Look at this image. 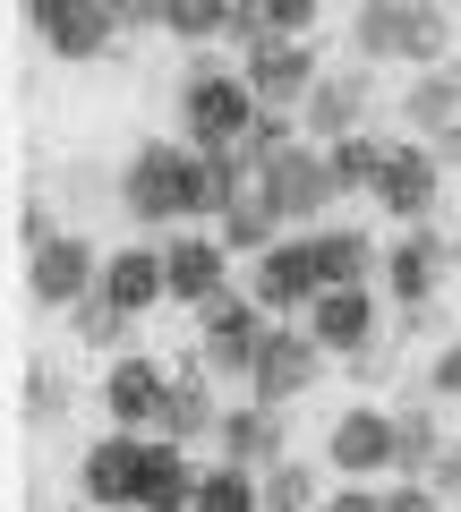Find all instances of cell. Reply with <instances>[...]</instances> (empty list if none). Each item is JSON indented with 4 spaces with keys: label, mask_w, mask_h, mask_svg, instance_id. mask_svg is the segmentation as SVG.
<instances>
[{
    "label": "cell",
    "mask_w": 461,
    "mask_h": 512,
    "mask_svg": "<svg viewBox=\"0 0 461 512\" xmlns=\"http://www.w3.org/2000/svg\"><path fill=\"white\" fill-rule=\"evenodd\" d=\"M257 487H265V512H316L325 504V487H316L308 461H274V470H257Z\"/></svg>",
    "instance_id": "cell-28"
},
{
    "label": "cell",
    "mask_w": 461,
    "mask_h": 512,
    "mask_svg": "<svg viewBox=\"0 0 461 512\" xmlns=\"http://www.w3.org/2000/svg\"><path fill=\"white\" fill-rule=\"evenodd\" d=\"M299 325L316 333V350H325V359L368 367L376 350H385V299H376V282H368V291H316V308L299 316Z\"/></svg>",
    "instance_id": "cell-6"
},
{
    "label": "cell",
    "mask_w": 461,
    "mask_h": 512,
    "mask_svg": "<svg viewBox=\"0 0 461 512\" xmlns=\"http://www.w3.org/2000/svg\"><path fill=\"white\" fill-rule=\"evenodd\" d=\"M419 393H427V402H461V333H453V342H436V359H427Z\"/></svg>",
    "instance_id": "cell-32"
},
{
    "label": "cell",
    "mask_w": 461,
    "mask_h": 512,
    "mask_svg": "<svg viewBox=\"0 0 461 512\" xmlns=\"http://www.w3.org/2000/svg\"><path fill=\"white\" fill-rule=\"evenodd\" d=\"M214 427H222V402H214V376H205L197 359L188 367H171V393H163V427L154 436H171V444H214Z\"/></svg>",
    "instance_id": "cell-21"
},
{
    "label": "cell",
    "mask_w": 461,
    "mask_h": 512,
    "mask_svg": "<svg viewBox=\"0 0 461 512\" xmlns=\"http://www.w3.org/2000/svg\"><path fill=\"white\" fill-rule=\"evenodd\" d=\"M325 163H333V188H342V197H376V171H385V137H368V128H359V137H333Z\"/></svg>",
    "instance_id": "cell-26"
},
{
    "label": "cell",
    "mask_w": 461,
    "mask_h": 512,
    "mask_svg": "<svg viewBox=\"0 0 461 512\" xmlns=\"http://www.w3.org/2000/svg\"><path fill=\"white\" fill-rule=\"evenodd\" d=\"M265 333H274V316L257 308V291L205 299V308H197V367H205L214 384H248V376H257Z\"/></svg>",
    "instance_id": "cell-3"
},
{
    "label": "cell",
    "mask_w": 461,
    "mask_h": 512,
    "mask_svg": "<svg viewBox=\"0 0 461 512\" xmlns=\"http://www.w3.org/2000/svg\"><path fill=\"white\" fill-rule=\"evenodd\" d=\"M436 205H444V154H436V137H402V146H385L376 214H393L402 231H419V222H436Z\"/></svg>",
    "instance_id": "cell-4"
},
{
    "label": "cell",
    "mask_w": 461,
    "mask_h": 512,
    "mask_svg": "<svg viewBox=\"0 0 461 512\" xmlns=\"http://www.w3.org/2000/svg\"><path fill=\"white\" fill-rule=\"evenodd\" d=\"M308 248H316V274H325V291H368V282L385 274V248H376L359 222H316Z\"/></svg>",
    "instance_id": "cell-19"
},
{
    "label": "cell",
    "mask_w": 461,
    "mask_h": 512,
    "mask_svg": "<svg viewBox=\"0 0 461 512\" xmlns=\"http://www.w3.org/2000/svg\"><path fill=\"white\" fill-rule=\"evenodd\" d=\"M163 265H171V299H180V308H205V299L231 291V248H222V231H205V222L163 231Z\"/></svg>",
    "instance_id": "cell-15"
},
{
    "label": "cell",
    "mask_w": 461,
    "mask_h": 512,
    "mask_svg": "<svg viewBox=\"0 0 461 512\" xmlns=\"http://www.w3.org/2000/svg\"><path fill=\"white\" fill-rule=\"evenodd\" d=\"M351 52L359 60H410V69H436V60H453V9H444V0H359Z\"/></svg>",
    "instance_id": "cell-1"
},
{
    "label": "cell",
    "mask_w": 461,
    "mask_h": 512,
    "mask_svg": "<svg viewBox=\"0 0 461 512\" xmlns=\"http://www.w3.org/2000/svg\"><path fill=\"white\" fill-rule=\"evenodd\" d=\"M18 410H26L35 427H60V419H69V376L35 359V367H26V384H18Z\"/></svg>",
    "instance_id": "cell-31"
},
{
    "label": "cell",
    "mask_w": 461,
    "mask_h": 512,
    "mask_svg": "<svg viewBox=\"0 0 461 512\" xmlns=\"http://www.w3.org/2000/svg\"><path fill=\"white\" fill-rule=\"evenodd\" d=\"M188 512H265V487H257V470H240V461H205Z\"/></svg>",
    "instance_id": "cell-25"
},
{
    "label": "cell",
    "mask_w": 461,
    "mask_h": 512,
    "mask_svg": "<svg viewBox=\"0 0 461 512\" xmlns=\"http://www.w3.org/2000/svg\"><path fill=\"white\" fill-rule=\"evenodd\" d=\"M316 376H325V350H316V333H308V325H282V316H274V333H265V350H257V376H248V402L291 410L299 393H316Z\"/></svg>",
    "instance_id": "cell-12"
},
{
    "label": "cell",
    "mask_w": 461,
    "mask_h": 512,
    "mask_svg": "<svg viewBox=\"0 0 461 512\" xmlns=\"http://www.w3.org/2000/svg\"><path fill=\"white\" fill-rule=\"evenodd\" d=\"M385 512H444V495L427 487V478H393V487H385Z\"/></svg>",
    "instance_id": "cell-37"
},
{
    "label": "cell",
    "mask_w": 461,
    "mask_h": 512,
    "mask_svg": "<svg viewBox=\"0 0 461 512\" xmlns=\"http://www.w3.org/2000/svg\"><path fill=\"white\" fill-rule=\"evenodd\" d=\"M146 453H154V436H129V427L94 436V453L77 461L86 512H137V487H146Z\"/></svg>",
    "instance_id": "cell-11"
},
{
    "label": "cell",
    "mask_w": 461,
    "mask_h": 512,
    "mask_svg": "<svg viewBox=\"0 0 461 512\" xmlns=\"http://www.w3.org/2000/svg\"><path fill=\"white\" fill-rule=\"evenodd\" d=\"M393 427H402V478H427V461L444 453V436H436V402H410V410H393Z\"/></svg>",
    "instance_id": "cell-29"
},
{
    "label": "cell",
    "mask_w": 461,
    "mask_h": 512,
    "mask_svg": "<svg viewBox=\"0 0 461 512\" xmlns=\"http://www.w3.org/2000/svg\"><path fill=\"white\" fill-rule=\"evenodd\" d=\"M197 478H205V461H188V444L154 436L146 487H137V512H188V504H197Z\"/></svg>",
    "instance_id": "cell-22"
},
{
    "label": "cell",
    "mask_w": 461,
    "mask_h": 512,
    "mask_svg": "<svg viewBox=\"0 0 461 512\" xmlns=\"http://www.w3.org/2000/svg\"><path fill=\"white\" fill-rule=\"evenodd\" d=\"M94 393H103V419H111V427H129V436H154V427H163L171 367H163V359H146V350H120V359H111V376L94 384Z\"/></svg>",
    "instance_id": "cell-14"
},
{
    "label": "cell",
    "mask_w": 461,
    "mask_h": 512,
    "mask_svg": "<svg viewBox=\"0 0 461 512\" xmlns=\"http://www.w3.org/2000/svg\"><path fill=\"white\" fill-rule=\"evenodd\" d=\"M240 77L257 86V103H265V111H299V103L316 94V77H325V60H316V43L274 35L265 52H248V60H240Z\"/></svg>",
    "instance_id": "cell-16"
},
{
    "label": "cell",
    "mask_w": 461,
    "mask_h": 512,
    "mask_svg": "<svg viewBox=\"0 0 461 512\" xmlns=\"http://www.w3.org/2000/svg\"><path fill=\"white\" fill-rule=\"evenodd\" d=\"M26 26L52 60H103L120 43V18H111V0H26Z\"/></svg>",
    "instance_id": "cell-10"
},
{
    "label": "cell",
    "mask_w": 461,
    "mask_h": 512,
    "mask_svg": "<svg viewBox=\"0 0 461 512\" xmlns=\"http://www.w3.org/2000/svg\"><path fill=\"white\" fill-rule=\"evenodd\" d=\"M368 103H376L368 69H325V77H316V94L299 103V137H316V146L359 137V128H368Z\"/></svg>",
    "instance_id": "cell-17"
},
{
    "label": "cell",
    "mask_w": 461,
    "mask_h": 512,
    "mask_svg": "<svg viewBox=\"0 0 461 512\" xmlns=\"http://www.w3.org/2000/svg\"><path fill=\"white\" fill-rule=\"evenodd\" d=\"M257 188L274 197V214L291 222V231H316V222H325V205L342 197V188H333V163H325V146H316V137H291V146H282L274 163L257 171Z\"/></svg>",
    "instance_id": "cell-5"
},
{
    "label": "cell",
    "mask_w": 461,
    "mask_h": 512,
    "mask_svg": "<svg viewBox=\"0 0 461 512\" xmlns=\"http://www.w3.org/2000/svg\"><path fill=\"white\" fill-rule=\"evenodd\" d=\"M129 325H137V316L120 308L111 291H86V299L69 308V333H77L86 350H129Z\"/></svg>",
    "instance_id": "cell-27"
},
{
    "label": "cell",
    "mask_w": 461,
    "mask_h": 512,
    "mask_svg": "<svg viewBox=\"0 0 461 512\" xmlns=\"http://www.w3.org/2000/svg\"><path fill=\"white\" fill-rule=\"evenodd\" d=\"M444 274H453V239L436 231V222H419V231H402L385 248V274H376V291L393 299V308H427V299L444 291Z\"/></svg>",
    "instance_id": "cell-13"
},
{
    "label": "cell",
    "mask_w": 461,
    "mask_h": 512,
    "mask_svg": "<svg viewBox=\"0 0 461 512\" xmlns=\"http://www.w3.org/2000/svg\"><path fill=\"white\" fill-rule=\"evenodd\" d=\"M402 120L419 128V137H444V128L461 120V60H436V69H419V77H410Z\"/></svg>",
    "instance_id": "cell-23"
},
{
    "label": "cell",
    "mask_w": 461,
    "mask_h": 512,
    "mask_svg": "<svg viewBox=\"0 0 461 512\" xmlns=\"http://www.w3.org/2000/svg\"><path fill=\"white\" fill-rule=\"evenodd\" d=\"M86 291H103V248H94V239L60 231V239H43V248H26V299H35V308L69 316Z\"/></svg>",
    "instance_id": "cell-7"
},
{
    "label": "cell",
    "mask_w": 461,
    "mask_h": 512,
    "mask_svg": "<svg viewBox=\"0 0 461 512\" xmlns=\"http://www.w3.org/2000/svg\"><path fill=\"white\" fill-rule=\"evenodd\" d=\"M43 239H60L52 214H43V205H26V214H18V248H43Z\"/></svg>",
    "instance_id": "cell-38"
},
{
    "label": "cell",
    "mask_w": 461,
    "mask_h": 512,
    "mask_svg": "<svg viewBox=\"0 0 461 512\" xmlns=\"http://www.w3.org/2000/svg\"><path fill=\"white\" fill-rule=\"evenodd\" d=\"M257 274H248V291H257V308L265 316H282V325H299V316L316 308V291H325V274H316V248H308V231H282L265 256H248Z\"/></svg>",
    "instance_id": "cell-8"
},
{
    "label": "cell",
    "mask_w": 461,
    "mask_h": 512,
    "mask_svg": "<svg viewBox=\"0 0 461 512\" xmlns=\"http://www.w3.org/2000/svg\"><path fill=\"white\" fill-rule=\"evenodd\" d=\"M316 512H385V487H376V478H342Z\"/></svg>",
    "instance_id": "cell-34"
},
{
    "label": "cell",
    "mask_w": 461,
    "mask_h": 512,
    "mask_svg": "<svg viewBox=\"0 0 461 512\" xmlns=\"http://www.w3.org/2000/svg\"><path fill=\"white\" fill-rule=\"evenodd\" d=\"M103 291L120 299L129 316H154L171 299V265H163V248L154 239H129V248H111L103 256Z\"/></svg>",
    "instance_id": "cell-20"
},
{
    "label": "cell",
    "mask_w": 461,
    "mask_h": 512,
    "mask_svg": "<svg viewBox=\"0 0 461 512\" xmlns=\"http://www.w3.org/2000/svg\"><path fill=\"white\" fill-rule=\"evenodd\" d=\"M111 18H120V35H163L171 0H111Z\"/></svg>",
    "instance_id": "cell-35"
},
{
    "label": "cell",
    "mask_w": 461,
    "mask_h": 512,
    "mask_svg": "<svg viewBox=\"0 0 461 512\" xmlns=\"http://www.w3.org/2000/svg\"><path fill=\"white\" fill-rule=\"evenodd\" d=\"M265 18H274V35L308 43V35H316V18H325V0H265Z\"/></svg>",
    "instance_id": "cell-33"
},
{
    "label": "cell",
    "mask_w": 461,
    "mask_h": 512,
    "mask_svg": "<svg viewBox=\"0 0 461 512\" xmlns=\"http://www.w3.org/2000/svg\"><path fill=\"white\" fill-rule=\"evenodd\" d=\"M436 154H444V171H461V120H453V128L436 137Z\"/></svg>",
    "instance_id": "cell-39"
},
{
    "label": "cell",
    "mask_w": 461,
    "mask_h": 512,
    "mask_svg": "<svg viewBox=\"0 0 461 512\" xmlns=\"http://www.w3.org/2000/svg\"><path fill=\"white\" fill-rule=\"evenodd\" d=\"M427 487H436L444 504H461V436H444V453L427 461Z\"/></svg>",
    "instance_id": "cell-36"
},
{
    "label": "cell",
    "mask_w": 461,
    "mask_h": 512,
    "mask_svg": "<svg viewBox=\"0 0 461 512\" xmlns=\"http://www.w3.org/2000/svg\"><path fill=\"white\" fill-rule=\"evenodd\" d=\"M214 231H222V248H231V256H265V248H274V239H282V231H291V222H282V214H274V197H265V188H257V180H248V188H240V197L222 205V222H214Z\"/></svg>",
    "instance_id": "cell-24"
},
{
    "label": "cell",
    "mask_w": 461,
    "mask_h": 512,
    "mask_svg": "<svg viewBox=\"0 0 461 512\" xmlns=\"http://www.w3.org/2000/svg\"><path fill=\"white\" fill-rule=\"evenodd\" d=\"M257 86H248L240 69H222V60H197V69L180 77V137L197 154H240V137L257 128Z\"/></svg>",
    "instance_id": "cell-2"
},
{
    "label": "cell",
    "mask_w": 461,
    "mask_h": 512,
    "mask_svg": "<svg viewBox=\"0 0 461 512\" xmlns=\"http://www.w3.org/2000/svg\"><path fill=\"white\" fill-rule=\"evenodd\" d=\"M325 461L333 478H402V427H393V410H342V419L325 427Z\"/></svg>",
    "instance_id": "cell-9"
},
{
    "label": "cell",
    "mask_w": 461,
    "mask_h": 512,
    "mask_svg": "<svg viewBox=\"0 0 461 512\" xmlns=\"http://www.w3.org/2000/svg\"><path fill=\"white\" fill-rule=\"evenodd\" d=\"M214 453L240 461V470H274V461H291V419L274 402H231L214 427Z\"/></svg>",
    "instance_id": "cell-18"
},
{
    "label": "cell",
    "mask_w": 461,
    "mask_h": 512,
    "mask_svg": "<svg viewBox=\"0 0 461 512\" xmlns=\"http://www.w3.org/2000/svg\"><path fill=\"white\" fill-rule=\"evenodd\" d=\"M222 26H231V0H171L163 35L188 43V52H205V43H222Z\"/></svg>",
    "instance_id": "cell-30"
}]
</instances>
